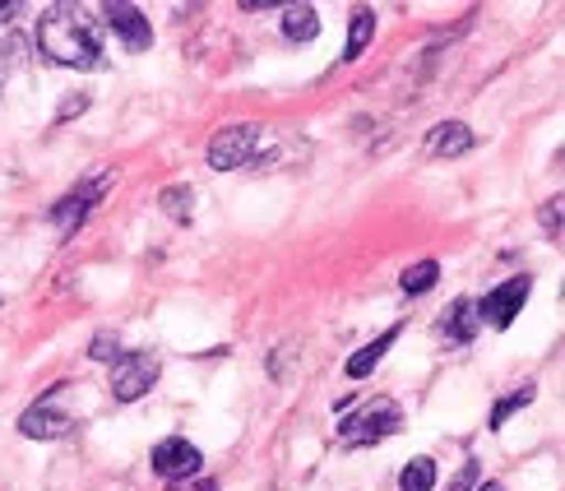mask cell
<instances>
[{
  "mask_svg": "<svg viewBox=\"0 0 565 491\" xmlns=\"http://www.w3.org/2000/svg\"><path fill=\"white\" fill-rule=\"evenodd\" d=\"M38 46L52 65L65 70H98L103 65V42L98 33L84 23V14L75 6H52L38 23Z\"/></svg>",
  "mask_w": 565,
  "mask_h": 491,
  "instance_id": "obj_1",
  "label": "cell"
},
{
  "mask_svg": "<svg viewBox=\"0 0 565 491\" xmlns=\"http://www.w3.org/2000/svg\"><path fill=\"white\" fill-rule=\"evenodd\" d=\"M398 427H404V413L394 408V399H371V404H362V408H348V413H343L339 440H343L348 450H358V446H375V440L394 436Z\"/></svg>",
  "mask_w": 565,
  "mask_h": 491,
  "instance_id": "obj_2",
  "label": "cell"
},
{
  "mask_svg": "<svg viewBox=\"0 0 565 491\" xmlns=\"http://www.w3.org/2000/svg\"><path fill=\"white\" fill-rule=\"evenodd\" d=\"M255 149H260V130L255 126H227V130H218L214 139H209L204 162L214 172H237V168H246V162H255Z\"/></svg>",
  "mask_w": 565,
  "mask_h": 491,
  "instance_id": "obj_3",
  "label": "cell"
},
{
  "mask_svg": "<svg viewBox=\"0 0 565 491\" xmlns=\"http://www.w3.org/2000/svg\"><path fill=\"white\" fill-rule=\"evenodd\" d=\"M111 394L121 404H135V399H145V394L158 385V357L149 353H121L111 362Z\"/></svg>",
  "mask_w": 565,
  "mask_h": 491,
  "instance_id": "obj_4",
  "label": "cell"
},
{
  "mask_svg": "<svg viewBox=\"0 0 565 491\" xmlns=\"http://www.w3.org/2000/svg\"><path fill=\"white\" fill-rule=\"evenodd\" d=\"M149 463H153V473H158V478L181 482V478H195V473L204 469V455L191 446V440L172 436V440H158L153 455H149Z\"/></svg>",
  "mask_w": 565,
  "mask_h": 491,
  "instance_id": "obj_5",
  "label": "cell"
},
{
  "mask_svg": "<svg viewBox=\"0 0 565 491\" xmlns=\"http://www.w3.org/2000/svg\"><path fill=\"white\" fill-rule=\"evenodd\" d=\"M529 292H533V278H529V274L510 278V284H501L497 292H487V297L478 301V307H482V320H491V324H497V330H510L514 316L524 311Z\"/></svg>",
  "mask_w": 565,
  "mask_h": 491,
  "instance_id": "obj_6",
  "label": "cell"
},
{
  "mask_svg": "<svg viewBox=\"0 0 565 491\" xmlns=\"http://www.w3.org/2000/svg\"><path fill=\"white\" fill-rule=\"evenodd\" d=\"M103 19L111 23V33L121 38L130 52H149L153 46V29H149V19L145 10H135V6H121V0H111V6H103Z\"/></svg>",
  "mask_w": 565,
  "mask_h": 491,
  "instance_id": "obj_7",
  "label": "cell"
},
{
  "mask_svg": "<svg viewBox=\"0 0 565 491\" xmlns=\"http://www.w3.org/2000/svg\"><path fill=\"white\" fill-rule=\"evenodd\" d=\"M440 339H450V343H468V339H478V330H482V307L473 297H463V301H455L450 311L440 316Z\"/></svg>",
  "mask_w": 565,
  "mask_h": 491,
  "instance_id": "obj_8",
  "label": "cell"
},
{
  "mask_svg": "<svg viewBox=\"0 0 565 491\" xmlns=\"http://www.w3.org/2000/svg\"><path fill=\"white\" fill-rule=\"evenodd\" d=\"M473 145H478V135L468 130L463 121H440V126L427 130V153L431 158H463Z\"/></svg>",
  "mask_w": 565,
  "mask_h": 491,
  "instance_id": "obj_9",
  "label": "cell"
},
{
  "mask_svg": "<svg viewBox=\"0 0 565 491\" xmlns=\"http://www.w3.org/2000/svg\"><path fill=\"white\" fill-rule=\"evenodd\" d=\"M19 431L33 436V440H61V436L75 431V423H70L65 413H56V408H29L19 417Z\"/></svg>",
  "mask_w": 565,
  "mask_h": 491,
  "instance_id": "obj_10",
  "label": "cell"
},
{
  "mask_svg": "<svg viewBox=\"0 0 565 491\" xmlns=\"http://www.w3.org/2000/svg\"><path fill=\"white\" fill-rule=\"evenodd\" d=\"M394 339H398V324H394V330H385L381 339H371L366 348H358V353H352V357H348V376H352V381H366V376H371V371H375V366H381V357H385V353H390V348H394Z\"/></svg>",
  "mask_w": 565,
  "mask_h": 491,
  "instance_id": "obj_11",
  "label": "cell"
},
{
  "mask_svg": "<svg viewBox=\"0 0 565 491\" xmlns=\"http://www.w3.org/2000/svg\"><path fill=\"white\" fill-rule=\"evenodd\" d=\"M316 33H320L316 6H288L282 10V38L288 42H316Z\"/></svg>",
  "mask_w": 565,
  "mask_h": 491,
  "instance_id": "obj_12",
  "label": "cell"
},
{
  "mask_svg": "<svg viewBox=\"0 0 565 491\" xmlns=\"http://www.w3.org/2000/svg\"><path fill=\"white\" fill-rule=\"evenodd\" d=\"M375 38V10L371 6H358L352 10V23H348V46H343V61H358Z\"/></svg>",
  "mask_w": 565,
  "mask_h": 491,
  "instance_id": "obj_13",
  "label": "cell"
},
{
  "mask_svg": "<svg viewBox=\"0 0 565 491\" xmlns=\"http://www.w3.org/2000/svg\"><path fill=\"white\" fill-rule=\"evenodd\" d=\"M436 487V459L431 455H417L404 463V473H398V491H431Z\"/></svg>",
  "mask_w": 565,
  "mask_h": 491,
  "instance_id": "obj_14",
  "label": "cell"
},
{
  "mask_svg": "<svg viewBox=\"0 0 565 491\" xmlns=\"http://www.w3.org/2000/svg\"><path fill=\"white\" fill-rule=\"evenodd\" d=\"M158 209H162V214H168L172 223H191V209H195V191H191V185H168V191H162L158 195Z\"/></svg>",
  "mask_w": 565,
  "mask_h": 491,
  "instance_id": "obj_15",
  "label": "cell"
},
{
  "mask_svg": "<svg viewBox=\"0 0 565 491\" xmlns=\"http://www.w3.org/2000/svg\"><path fill=\"white\" fill-rule=\"evenodd\" d=\"M436 278H440V265H436V260H417V265L404 269L398 288H404L408 297H422V292H431V288H436Z\"/></svg>",
  "mask_w": 565,
  "mask_h": 491,
  "instance_id": "obj_16",
  "label": "cell"
},
{
  "mask_svg": "<svg viewBox=\"0 0 565 491\" xmlns=\"http://www.w3.org/2000/svg\"><path fill=\"white\" fill-rule=\"evenodd\" d=\"M533 394H537L533 385H524V389H514V394H505V399H501L497 408H491V431H501V427L510 423V417H514V413H520V408H529V404H533Z\"/></svg>",
  "mask_w": 565,
  "mask_h": 491,
  "instance_id": "obj_17",
  "label": "cell"
},
{
  "mask_svg": "<svg viewBox=\"0 0 565 491\" xmlns=\"http://www.w3.org/2000/svg\"><path fill=\"white\" fill-rule=\"evenodd\" d=\"M111 185H116V172H111V168H107V172H88V177H84V181H79V185H75V191H70V195H75V200H84V204L93 209V204H98V200L111 191Z\"/></svg>",
  "mask_w": 565,
  "mask_h": 491,
  "instance_id": "obj_18",
  "label": "cell"
},
{
  "mask_svg": "<svg viewBox=\"0 0 565 491\" xmlns=\"http://www.w3.org/2000/svg\"><path fill=\"white\" fill-rule=\"evenodd\" d=\"M561 214H565V200L561 195H552V204H543V214H537V218H543V232H547L552 242H561Z\"/></svg>",
  "mask_w": 565,
  "mask_h": 491,
  "instance_id": "obj_19",
  "label": "cell"
},
{
  "mask_svg": "<svg viewBox=\"0 0 565 491\" xmlns=\"http://www.w3.org/2000/svg\"><path fill=\"white\" fill-rule=\"evenodd\" d=\"M88 357L93 362H116V357H121V343H116V334H98L88 343Z\"/></svg>",
  "mask_w": 565,
  "mask_h": 491,
  "instance_id": "obj_20",
  "label": "cell"
},
{
  "mask_svg": "<svg viewBox=\"0 0 565 491\" xmlns=\"http://www.w3.org/2000/svg\"><path fill=\"white\" fill-rule=\"evenodd\" d=\"M478 478H482V463H478V459H468L463 469L455 473V482L445 487V491H473V487H478Z\"/></svg>",
  "mask_w": 565,
  "mask_h": 491,
  "instance_id": "obj_21",
  "label": "cell"
},
{
  "mask_svg": "<svg viewBox=\"0 0 565 491\" xmlns=\"http://www.w3.org/2000/svg\"><path fill=\"white\" fill-rule=\"evenodd\" d=\"M88 107V93H75V98H65L61 103V121H70V116H79Z\"/></svg>",
  "mask_w": 565,
  "mask_h": 491,
  "instance_id": "obj_22",
  "label": "cell"
},
{
  "mask_svg": "<svg viewBox=\"0 0 565 491\" xmlns=\"http://www.w3.org/2000/svg\"><path fill=\"white\" fill-rule=\"evenodd\" d=\"M168 491H214V482H195V478H181V482H168Z\"/></svg>",
  "mask_w": 565,
  "mask_h": 491,
  "instance_id": "obj_23",
  "label": "cell"
},
{
  "mask_svg": "<svg viewBox=\"0 0 565 491\" xmlns=\"http://www.w3.org/2000/svg\"><path fill=\"white\" fill-rule=\"evenodd\" d=\"M19 14V6H14V0H6V6H0V23H10Z\"/></svg>",
  "mask_w": 565,
  "mask_h": 491,
  "instance_id": "obj_24",
  "label": "cell"
},
{
  "mask_svg": "<svg viewBox=\"0 0 565 491\" xmlns=\"http://www.w3.org/2000/svg\"><path fill=\"white\" fill-rule=\"evenodd\" d=\"M478 491H505V487H501V482H482Z\"/></svg>",
  "mask_w": 565,
  "mask_h": 491,
  "instance_id": "obj_25",
  "label": "cell"
}]
</instances>
